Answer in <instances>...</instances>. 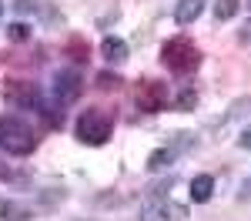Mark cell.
I'll use <instances>...</instances> for the list:
<instances>
[{"label": "cell", "instance_id": "obj_1", "mask_svg": "<svg viewBox=\"0 0 251 221\" xmlns=\"http://www.w3.org/2000/svg\"><path fill=\"white\" fill-rule=\"evenodd\" d=\"M0 147L14 158H27L37 147V131L17 114H0Z\"/></svg>", "mask_w": 251, "mask_h": 221}, {"label": "cell", "instance_id": "obj_2", "mask_svg": "<svg viewBox=\"0 0 251 221\" xmlns=\"http://www.w3.org/2000/svg\"><path fill=\"white\" fill-rule=\"evenodd\" d=\"M161 60H164V67L171 74L184 77V74H194L201 67V50H198V44L191 37L177 34V37H168L161 44Z\"/></svg>", "mask_w": 251, "mask_h": 221}, {"label": "cell", "instance_id": "obj_3", "mask_svg": "<svg viewBox=\"0 0 251 221\" xmlns=\"http://www.w3.org/2000/svg\"><path fill=\"white\" fill-rule=\"evenodd\" d=\"M74 134H77L80 144L100 147V144H107L111 134H114V121H111L107 111H100V107H87V111H80L77 124H74Z\"/></svg>", "mask_w": 251, "mask_h": 221}, {"label": "cell", "instance_id": "obj_4", "mask_svg": "<svg viewBox=\"0 0 251 221\" xmlns=\"http://www.w3.org/2000/svg\"><path fill=\"white\" fill-rule=\"evenodd\" d=\"M188 218V204L171 201L168 195H151L141 204V221H184Z\"/></svg>", "mask_w": 251, "mask_h": 221}, {"label": "cell", "instance_id": "obj_5", "mask_svg": "<svg viewBox=\"0 0 251 221\" xmlns=\"http://www.w3.org/2000/svg\"><path fill=\"white\" fill-rule=\"evenodd\" d=\"M191 134H174L171 144H164V147H157V151H151V158H148V171L151 174H157V171H164L171 161H177L184 151H191Z\"/></svg>", "mask_w": 251, "mask_h": 221}, {"label": "cell", "instance_id": "obj_6", "mask_svg": "<svg viewBox=\"0 0 251 221\" xmlns=\"http://www.w3.org/2000/svg\"><path fill=\"white\" fill-rule=\"evenodd\" d=\"M164 100H168V91L161 80H141L134 87V104L144 111V114H157L164 111Z\"/></svg>", "mask_w": 251, "mask_h": 221}, {"label": "cell", "instance_id": "obj_7", "mask_svg": "<svg viewBox=\"0 0 251 221\" xmlns=\"http://www.w3.org/2000/svg\"><path fill=\"white\" fill-rule=\"evenodd\" d=\"M80 87H84V80H80V71L74 67H64L54 74V87H50V94L57 104H74L80 98Z\"/></svg>", "mask_w": 251, "mask_h": 221}, {"label": "cell", "instance_id": "obj_8", "mask_svg": "<svg viewBox=\"0 0 251 221\" xmlns=\"http://www.w3.org/2000/svg\"><path fill=\"white\" fill-rule=\"evenodd\" d=\"M3 98H7V104H14L20 111H40V104H44L40 91L34 84H24V80H10L7 91H3Z\"/></svg>", "mask_w": 251, "mask_h": 221}, {"label": "cell", "instance_id": "obj_9", "mask_svg": "<svg viewBox=\"0 0 251 221\" xmlns=\"http://www.w3.org/2000/svg\"><path fill=\"white\" fill-rule=\"evenodd\" d=\"M204 3H208V0H177V7H174V24H177V27L194 24V20L201 17Z\"/></svg>", "mask_w": 251, "mask_h": 221}, {"label": "cell", "instance_id": "obj_10", "mask_svg": "<svg viewBox=\"0 0 251 221\" xmlns=\"http://www.w3.org/2000/svg\"><path fill=\"white\" fill-rule=\"evenodd\" d=\"M188 191H191V201L204 204V201H211V195H214V178L211 174H194L191 184H188Z\"/></svg>", "mask_w": 251, "mask_h": 221}, {"label": "cell", "instance_id": "obj_11", "mask_svg": "<svg viewBox=\"0 0 251 221\" xmlns=\"http://www.w3.org/2000/svg\"><path fill=\"white\" fill-rule=\"evenodd\" d=\"M100 54L111 60V64H121V60H127L131 50H127V44H124L121 37H104L100 40Z\"/></svg>", "mask_w": 251, "mask_h": 221}, {"label": "cell", "instance_id": "obj_12", "mask_svg": "<svg viewBox=\"0 0 251 221\" xmlns=\"http://www.w3.org/2000/svg\"><path fill=\"white\" fill-rule=\"evenodd\" d=\"M0 218L3 221H30L34 211L27 204H20V201H0Z\"/></svg>", "mask_w": 251, "mask_h": 221}, {"label": "cell", "instance_id": "obj_13", "mask_svg": "<svg viewBox=\"0 0 251 221\" xmlns=\"http://www.w3.org/2000/svg\"><path fill=\"white\" fill-rule=\"evenodd\" d=\"M241 10V0H214V20H231Z\"/></svg>", "mask_w": 251, "mask_h": 221}, {"label": "cell", "instance_id": "obj_14", "mask_svg": "<svg viewBox=\"0 0 251 221\" xmlns=\"http://www.w3.org/2000/svg\"><path fill=\"white\" fill-rule=\"evenodd\" d=\"M30 34H34V27H30V24H24V20H14V24L7 27V37L14 40V44H24V40H30Z\"/></svg>", "mask_w": 251, "mask_h": 221}, {"label": "cell", "instance_id": "obj_15", "mask_svg": "<svg viewBox=\"0 0 251 221\" xmlns=\"http://www.w3.org/2000/svg\"><path fill=\"white\" fill-rule=\"evenodd\" d=\"M121 84H124V80L117 77V74H107V71H100V74H97V87H100V91H117Z\"/></svg>", "mask_w": 251, "mask_h": 221}, {"label": "cell", "instance_id": "obj_16", "mask_svg": "<svg viewBox=\"0 0 251 221\" xmlns=\"http://www.w3.org/2000/svg\"><path fill=\"white\" fill-rule=\"evenodd\" d=\"M67 54H74V60L84 64V60H87V44L77 40V37H71V40H67Z\"/></svg>", "mask_w": 251, "mask_h": 221}, {"label": "cell", "instance_id": "obj_17", "mask_svg": "<svg viewBox=\"0 0 251 221\" xmlns=\"http://www.w3.org/2000/svg\"><path fill=\"white\" fill-rule=\"evenodd\" d=\"M194 104H198V94L184 87V91L177 94V111H188V107H194Z\"/></svg>", "mask_w": 251, "mask_h": 221}, {"label": "cell", "instance_id": "obj_18", "mask_svg": "<svg viewBox=\"0 0 251 221\" xmlns=\"http://www.w3.org/2000/svg\"><path fill=\"white\" fill-rule=\"evenodd\" d=\"M238 147H245V151H251V127H245V131L238 134Z\"/></svg>", "mask_w": 251, "mask_h": 221}, {"label": "cell", "instance_id": "obj_19", "mask_svg": "<svg viewBox=\"0 0 251 221\" xmlns=\"http://www.w3.org/2000/svg\"><path fill=\"white\" fill-rule=\"evenodd\" d=\"M14 7H17L20 14H27V10H37V3H34V0H17Z\"/></svg>", "mask_w": 251, "mask_h": 221}, {"label": "cell", "instance_id": "obj_20", "mask_svg": "<svg viewBox=\"0 0 251 221\" xmlns=\"http://www.w3.org/2000/svg\"><path fill=\"white\" fill-rule=\"evenodd\" d=\"M238 37L245 40V44H251V20H248V24H245V27H241V34H238Z\"/></svg>", "mask_w": 251, "mask_h": 221}, {"label": "cell", "instance_id": "obj_21", "mask_svg": "<svg viewBox=\"0 0 251 221\" xmlns=\"http://www.w3.org/2000/svg\"><path fill=\"white\" fill-rule=\"evenodd\" d=\"M245 198H251V181H245V191H241Z\"/></svg>", "mask_w": 251, "mask_h": 221}, {"label": "cell", "instance_id": "obj_22", "mask_svg": "<svg viewBox=\"0 0 251 221\" xmlns=\"http://www.w3.org/2000/svg\"><path fill=\"white\" fill-rule=\"evenodd\" d=\"M0 17H3V0H0Z\"/></svg>", "mask_w": 251, "mask_h": 221}, {"label": "cell", "instance_id": "obj_23", "mask_svg": "<svg viewBox=\"0 0 251 221\" xmlns=\"http://www.w3.org/2000/svg\"><path fill=\"white\" fill-rule=\"evenodd\" d=\"M0 178H7V171H3V168H0Z\"/></svg>", "mask_w": 251, "mask_h": 221}, {"label": "cell", "instance_id": "obj_24", "mask_svg": "<svg viewBox=\"0 0 251 221\" xmlns=\"http://www.w3.org/2000/svg\"><path fill=\"white\" fill-rule=\"evenodd\" d=\"M248 10H251V0H248Z\"/></svg>", "mask_w": 251, "mask_h": 221}]
</instances>
